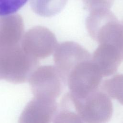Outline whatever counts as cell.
<instances>
[{
    "label": "cell",
    "instance_id": "cell-5",
    "mask_svg": "<svg viewBox=\"0 0 123 123\" xmlns=\"http://www.w3.org/2000/svg\"><path fill=\"white\" fill-rule=\"evenodd\" d=\"M28 82L34 97L55 100L67 85L56 67L50 65L37 67Z\"/></svg>",
    "mask_w": 123,
    "mask_h": 123
},
{
    "label": "cell",
    "instance_id": "cell-13",
    "mask_svg": "<svg viewBox=\"0 0 123 123\" xmlns=\"http://www.w3.org/2000/svg\"><path fill=\"white\" fill-rule=\"evenodd\" d=\"M101 89L109 96L123 105V74H116L104 80Z\"/></svg>",
    "mask_w": 123,
    "mask_h": 123
},
{
    "label": "cell",
    "instance_id": "cell-10",
    "mask_svg": "<svg viewBox=\"0 0 123 123\" xmlns=\"http://www.w3.org/2000/svg\"><path fill=\"white\" fill-rule=\"evenodd\" d=\"M24 23L18 14L0 15V49L21 44L24 35Z\"/></svg>",
    "mask_w": 123,
    "mask_h": 123
},
{
    "label": "cell",
    "instance_id": "cell-15",
    "mask_svg": "<svg viewBox=\"0 0 123 123\" xmlns=\"http://www.w3.org/2000/svg\"><path fill=\"white\" fill-rule=\"evenodd\" d=\"M86 9L89 12L99 10H110L114 0H82Z\"/></svg>",
    "mask_w": 123,
    "mask_h": 123
},
{
    "label": "cell",
    "instance_id": "cell-4",
    "mask_svg": "<svg viewBox=\"0 0 123 123\" xmlns=\"http://www.w3.org/2000/svg\"><path fill=\"white\" fill-rule=\"evenodd\" d=\"M103 77L91 58L82 61L72 69L67 76L69 92L74 98H83L98 89Z\"/></svg>",
    "mask_w": 123,
    "mask_h": 123
},
{
    "label": "cell",
    "instance_id": "cell-1",
    "mask_svg": "<svg viewBox=\"0 0 123 123\" xmlns=\"http://www.w3.org/2000/svg\"><path fill=\"white\" fill-rule=\"evenodd\" d=\"M38 65V60L26 53L21 44L0 49V80L16 84L25 83Z\"/></svg>",
    "mask_w": 123,
    "mask_h": 123
},
{
    "label": "cell",
    "instance_id": "cell-9",
    "mask_svg": "<svg viewBox=\"0 0 123 123\" xmlns=\"http://www.w3.org/2000/svg\"><path fill=\"white\" fill-rule=\"evenodd\" d=\"M91 59L103 76H108L116 72L123 61V50L111 45H98L94 51Z\"/></svg>",
    "mask_w": 123,
    "mask_h": 123
},
{
    "label": "cell",
    "instance_id": "cell-11",
    "mask_svg": "<svg viewBox=\"0 0 123 123\" xmlns=\"http://www.w3.org/2000/svg\"><path fill=\"white\" fill-rule=\"evenodd\" d=\"M67 0H30L33 11L43 17H51L59 13L64 7Z\"/></svg>",
    "mask_w": 123,
    "mask_h": 123
},
{
    "label": "cell",
    "instance_id": "cell-6",
    "mask_svg": "<svg viewBox=\"0 0 123 123\" xmlns=\"http://www.w3.org/2000/svg\"><path fill=\"white\" fill-rule=\"evenodd\" d=\"M58 45L55 35L42 26L28 30L24 34L21 42L24 50L37 60L49 57L55 51Z\"/></svg>",
    "mask_w": 123,
    "mask_h": 123
},
{
    "label": "cell",
    "instance_id": "cell-3",
    "mask_svg": "<svg viewBox=\"0 0 123 123\" xmlns=\"http://www.w3.org/2000/svg\"><path fill=\"white\" fill-rule=\"evenodd\" d=\"M67 93L74 110L85 123H107L111 118L112 103L103 91L98 89L82 98Z\"/></svg>",
    "mask_w": 123,
    "mask_h": 123
},
{
    "label": "cell",
    "instance_id": "cell-12",
    "mask_svg": "<svg viewBox=\"0 0 123 123\" xmlns=\"http://www.w3.org/2000/svg\"><path fill=\"white\" fill-rule=\"evenodd\" d=\"M73 105L67 93L61 100L58 111L52 123H84L76 111H72Z\"/></svg>",
    "mask_w": 123,
    "mask_h": 123
},
{
    "label": "cell",
    "instance_id": "cell-7",
    "mask_svg": "<svg viewBox=\"0 0 123 123\" xmlns=\"http://www.w3.org/2000/svg\"><path fill=\"white\" fill-rule=\"evenodd\" d=\"M91 57L86 49L76 42H63L58 45L54 51L55 66L66 83L67 76L72 69L79 62Z\"/></svg>",
    "mask_w": 123,
    "mask_h": 123
},
{
    "label": "cell",
    "instance_id": "cell-16",
    "mask_svg": "<svg viewBox=\"0 0 123 123\" xmlns=\"http://www.w3.org/2000/svg\"><path fill=\"white\" fill-rule=\"evenodd\" d=\"M122 24H123V22H122Z\"/></svg>",
    "mask_w": 123,
    "mask_h": 123
},
{
    "label": "cell",
    "instance_id": "cell-14",
    "mask_svg": "<svg viewBox=\"0 0 123 123\" xmlns=\"http://www.w3.org/2000/svg\"><path fill=\"white\" fill-rule=\"evenodd\" d=\"M28 0H0V15L14 14Z\"/></svg>",
    "mask_w": 123,
    "mask_h": 123
},
{
    "label": "cell",
    "instance_id": "cell-8",
    "mask_svg": "<svg viewBox=\"0 0 123 123\" xmlns=\"http://www.w3.org/2000/svg\"><path fill=\"white\" fill-rule=\"evenodd\" d=\"M58 109L55 99L34 97L22 111L18 123H52Z\"/></svg>",
    "mask_w": 123,
    "mask_h": 123
},
{
    "label": "cell",
    "instance_id": "cell-2",
    "mask_svg": "<svg viewBox=\"0 0 123 123\" xmlns=\"http://www.w3.org/2000/svg\"><path fill=\"white\" fill-rule=\"evenodd\" d=\"M86 25L90 37L99 45H111L123 50V25L110 10L90 12Z\"/></svg>",
    "mask_w": 123,
    "mask_h": 123
}]
</instances>
